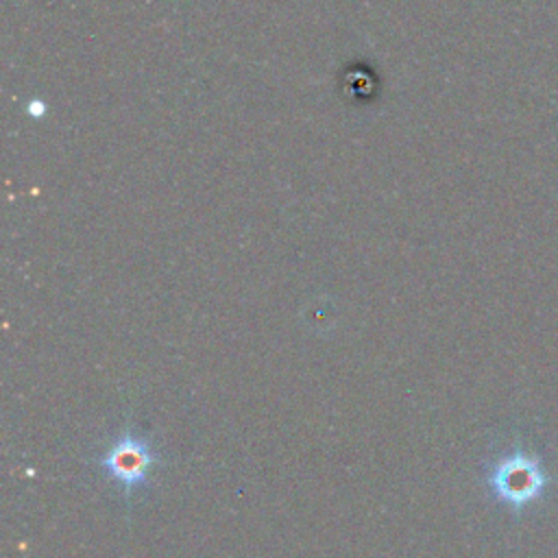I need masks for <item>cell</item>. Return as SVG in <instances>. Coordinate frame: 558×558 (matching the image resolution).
I'll list each match as a JSON object with an SVG mask.
<instances>
[{"label":"cell","mask_w":558,"mask_h":558,"mask_svg":"<svg viewBox=\"0 0 558 558\" xmlns=\"http://www.w3.org/2000/svg\"><path fill=\"white\" fill-rule=\"evenodd\" d=\"M153 462L155 458L146 440L131 434L120 436L100 458L107 475L126 486V490H133L135 486H142L146 482Z\"/></svg>","instance_id":"obj_2"},{"label":"cell","mask_w":558,"mask_h":558,"mask_svg":"<svg viewBox=\"0 0 558 558\" xmlns=\"http://www.w3.org/2000/svg\"><path fill=\"white\" fill-rule=\"evenodd\" d=\"M545 482L547 477L536 458L525 453H512L499 460L488 475L493 493L512 508H523L525 504L534 501L543 493Z\"/></svg>","instance_id":"obj_1"}]
</instances>
